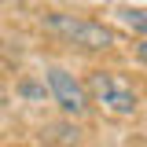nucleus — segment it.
Masks as SVG:
<instances>
[{"mask_svg": "<svg viewBox=\"0 0 147 147\" xmlns=\"http://www.w3.org/2000/svg\"><path fill=\"white\" fill-rule=\"evenodd\" d=\"M48 88H52L55 103L66 110V114L81 118V114L88 110V96H85V85H81V81H77L70 70H63V66H52V70H48Z\"/></svg>", "mask_w": 147, "mask_h": 147, "instance_id": "7ed1b4c3", "label": "nucleus"}, {"mask_svg": "<svg viewBox=\"0 0 147 147\" xmlns=\"http://www.w3.org/2000/svg\"><path fill=\"white\" fill-rule=\"evenodd\" d=\"M125 18L136 26V30H140V33H144V11H125Z\"/></svg>", "mask_w": 147, "mask_h": 147, "instance_id": "39448f33", "label": "nucleus"}, {"mask_svg": "<svg viewBox=\"0 0 147 147\" xmlns=\"http://www.w3.org/2000/svg\"><path fill=\"white\" fill-rule=\"evenodd\" d=\"M44 30L59 33L63 40H70V44L85 48V52H107V48H114V33H110L107 26L92 22V18H74V15H48V18H44Z\"/></svg>", "mask_w": 147, "mask_h": 147, "instance_id": "f257e3e1", "label": "nucleus"}, {"mask_svg": "<svg viewBox=\"0 0 147 147\" xmlns=\"http://www.w3.org/2000/svg\"><path fill=\"white\" fill-rule=\"evenodd\" d=\"M85 96H92L96 103H103L110 114H121V118H129V114H136V110H140V96L129 88L118 74H110V70H96V74H88Z\"/></svg>", "mask_w": 147, "mask_h": 147, "instance_id": "f03ea898", "label": "nucleus"}, {"mask_svg": "<svg viewBox=\"0 0 147 147\" xmlns=\"http://www.w3.org/2000/svg\"><path fill=\"white\" fill-rule=\"evenodd\" d=\"M44 144H55V147H77L81 144V132H77V125H48L44 129Z\"/></svg>", "mask_w": 147, "mask_h": 147, "instance_id": "20e7f679", "label": "nucleus"}]
</instances>
